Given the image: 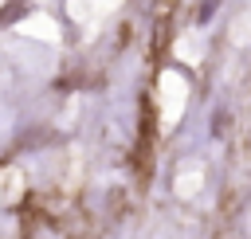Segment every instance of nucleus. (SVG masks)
I'll return each mask as SVG.
<instances>
[{"label":"nucleus","mask_w":251,"mask_h":239,"mask_svg":"<svg viewBox=\"0 0 251 239\" xmlns=\"http://www.w3.org/2000/svg\"><path fill=\"white\" fill-rule=\"evenodd\" d=\"M212 12H216V0H204V4H200V12H196V20H200V24H208V20H212Z\"/></svg>","instance_id":"obj_1"}]
</instances>
